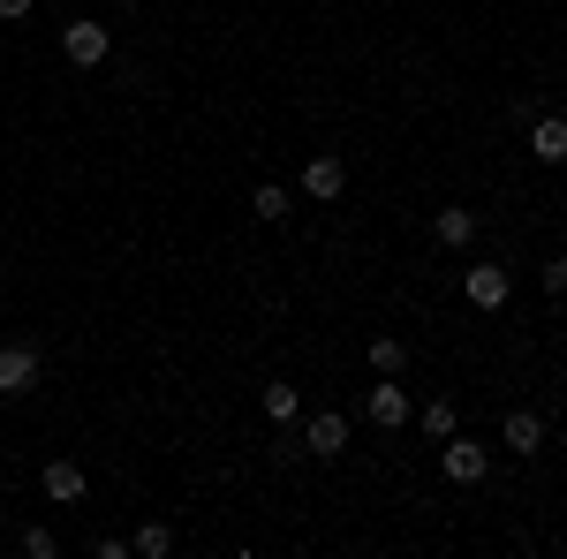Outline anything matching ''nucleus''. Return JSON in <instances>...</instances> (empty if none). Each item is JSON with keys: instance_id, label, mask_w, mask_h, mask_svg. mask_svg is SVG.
<instances>
[{"instance_id": "obj_1", "label": "nucleus", "mask_w": 567, "mask_h": 559, "mask_svg": "<svg viewBox=\"0 0 567 559\" xmlns=\"http://www.w3.org/2000/svg\"><path fill=\"white\" fill-rule=\"evenodd\" d=\"M303 454H318V462H341L349 454V416L341 408H318L303 424Z\"/></svg>"}, {"instance_id": "obj_2", "label": "nucleus", "mask_w": 567, "mask_h": 559, "mask_svg": "<svg viewBox=\"0 0 567 559\" xmlns=\"http://www.w3.org/2000/svg\"><path fill=\"white\" fill-rule=\"evenodd\" d=\"M462 296L477 302V310H507L515 280H507V265H470V272H462Z\"/></svg>"}, {"instance_id": "obj_3", "label": "nucleus", "mask_w": 567, "mask_h": 559, "mask_svg": "<svg viewBox=\"0 0 567 559\" xmlns=\"http://www.w3.org/2000/svg\"><path fill=\"white\" fill-rule=\"evenodd\" d=\"M439 469L454 476V484H484V469H492V446H484V438H446Z\"/></svg>"}, {"instance_id": "obj_4", "label": "nucleus", "mask_w": 567, "mask_h": 559, "mask_svg": "<svg viewBox=\"0 0 567 559\" xmlns=\"http://www.w3.org/2000/svg\"><path fill=\"white\" fill-rule=\"evenodd\" d=\"M61 53H69L76 69H99V61L114 53V39H106V23H61Z\"/></svg>"}, {"instance_id": "obj_5", "label": "nucleus", "mask_w": 567, "mask_h": 559, "mask_svg": "<svg viewBox=\"0 0 567 559\" xmlns=\"http://www.w3.org/2000/svg\"><path fill=\"white\" fill-rule=\"evenodd\" d=\"M363 416H371L379 431H401L409 416H416V401H409V393H401V386L386 379V386H371V393H363Z\"/></svg>"}, {"instance_id": "obj_6", "label": "nucleus", "mask_w": 567, "mask_h": 559, "mask_svg": "<svg viewBox=\"0 0 567 559\" xmlns=\"http://www.w3.org/2000/svg\"><path fill=\"white\" fill-rule=\"evenodd\" d=\"M39 386V355L31 348H0V401H23Z\"/></svg>"}, {"instance_id": "obj_7", "label": "nucleus", "mask_w": 567, "mask_h": 559, "mask_svg": "<svg viewBox=\"0 0 567 559\" xmlns=\"http://www.w3.org/2000/svg\"><path fill=\"white\" fill-rule=\"evenodd\" d=\"M341 189H349V167H341L333 152H318V159L303 167V197H318V205H333Z\"/></svg>"}, {"instance_id": "obj_8", "label": "nucleus", "mask_w": 567, "mask_h": 559, "mask_svg": "<svg viewBox=\"0 0 567 559\" xmlns=\"http://www.w3.org/2000/svg\"><path fill=\"white\" fill-rule=\"evenodd\" d=\"M499 446H507V454H545V416H537V408H515V416L499 424Z\"/></svg>"}, {"instance_id": "obj_9", "label": "nucleus", "mask_w": 567, "mask_h": 559, "mask_svg": "<svg viewBox=\"0 0 567 559\" xmlns=\"http://www.w3.org/2000/svg\"><path fill=\"white\" fill-rule=\"evenodd\" d=\"M39 484H45V499H53V507H76V499L91 491L76 462H45V469H39Z\"/></svg>"}, {"instance_id": "obj_10", "label": "nucleus", "mask_w": 567, "mask_h": 559, "mask_svg": "<svg viewBox=\"0 0 567 559\" xmlns=\"http://www.w3.org/2000/svg\"><path fill=\"white\" fill-rule=\"evenodd\" d=\"M529 152H537L545 167H567V122L560 114H537V122H529Z\"/></svg>"}, {"instance_id": "obj_11", "label": "nucleus", "mask_w": 567, "mask_h": 559, "mask_svg": "<svg viewBox=\"0 0 567 559\" xmlns=\"http://www.w3.org/2000/svg\"><path fill=\"white\" fill-rule=\"evenodd\" d=\"M432 235L446 250H470V242H477V213H470V205H446V213L432 219Z\"/></svg>"}, {"instance_id": "obj_12", "label": "nucleus", "mask_w": 567, "mask_h": 559, "mask_svg": "<svg viewBox=\"0 0 567 559\" xmlns=\"http://www.w3.org/2000/svg\"><path fill=\"white\" fill-rule=\"evenodd\" d=\"M363 363H371V371H379V379H401V363H409V348L393 341V333H379V341L363 348Z\"/></svg>"}, {"instance_id": "obj_13", "label": "nucleus", "mask_w": 567, "mask_h": 559, "mask_svg": "<svg viewBox=\"0 0 567 559\" xmlns=\"http://www.w3.org/2000/svg\"><path fill=\"white\" fill-rule=\"evenodd\" d=\"M130 552L136 559H167V552H175V529H167V521H144V529L130 537Z\"/></svg>"}, {"instance_id": "obj_14", "label": "nucleus", "mask_w": 567, "mask_h": 559, "mask_svg": "<svg viewBox=\"0 0 567 559\" xmlns=\"http://www.w3.org/2000/svg\"><path fill=\"white\" fill-rule=\"evenodd\" d=\"M250 213H258V219H288V213H296V197H288L280 182H258V189H250Z\"/></svg>"}, {"instance_id": "obj_15", "label": "nucleus", "mask_w": 567, "mask_h": 559, "mask_svg": "<svg viewBox=\"0 0 567 559\" xmlns=\"http://www.w3.org/2000/svg\"><path fill=\"white\" fill-rule=\"evenodd\" d=\"M296 408H303V393H296V386H280V379L265 386V416H272V424H296Z\"/></svg>"}, {"instance_id": "obj_16", "label": "nucleus", "mask_w": 567, "mask_h": 559, "mask_svg": "<svg viewBox=\"0 0 567 559\" xmlns=\"http://www.w3.org/2000/svg\"><path fill=\"white\" fill-rule=\"evenodd\" d=\"M424 438H454V401H424Z\"/></svg>"}, {"instance_id": "obj_17", "label": "nucleus", "mask_w": 567, "mask_h": 559, "mask_svg": "<svg viewBox=\"0 0 567 559\" xmlns=\"http://www.w3.org/2000/svg\"><path fill=\"white\" fill-rule=\"evenodd\" d=\"M16 545H23V559H53V552H61V537H53V529H23Z\"/></svg>"}, {"instance_id": "obj_18", "label": "nucleus", "mask_w": 567, "mask_h": 559, "mask_svg": "<svg viewBox=\"0 0 567 559\" xmlns=\"http://www.w3.org/2000/svg\"><path fill=\"white\" fill-rule=\"evenodd\" d=\"M545 296H567V258H560V265H545Z\"/></svg>"}, {"instance_id": "obj_19", "label": "nucleus", "mask_w": 567, "mask_h": 559, "mask_svg": "<svg viewBox=\"0 0 567 559\" xmlns=\"http://www.w3.org/2000/svg\"><path fill=\"white\" fill-rule=\"evenodd\" d=\"M0 15H8V23H23V15H31V0H0Z\"/></svg>"}, {"instance_id": "obj_20", "label": "nucleus", "mask_w": 567, "mask_h": 559, "mask_svg": "<svg viewBox=\"0 0 567 559\" xmlns=\"http://www.w3.org/2000/svg\"><path fill=\"white\" fill-rule=\"evenodd\" d=\"M560 235H567V227H560Z\"/></svg>"}]
</instances>
